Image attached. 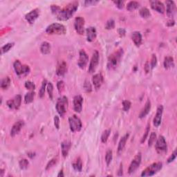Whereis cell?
I'll use <instances>...</instances> for the list:
<instances>
[{
	"label": "cell",
	"mask_w": 177,
	"mask_h": 177,
	"mask_svg": "<svg viewBox=\"0 0 177 177\" xmlns=\"http://www.w3.org/2000/svg\"><path fill=\"white\" fill-rule=\"evenodd\" d=\"M131 105H132V103H131L130 101L129 100H124L123 102V109L125 111H127L130 110V109L131 107Z\"/></svg>",
	"instance_id": "cell-46"
},
{
	"label": "cell",
	"mask_w": 177,
	"mask_h": 177,
	"mask_svg": "<svg viewBox=\"0 0 177 177\" xmlns=\"http://www.w3.org/2000/svg\"><path fill=\"white\" fill-rule=\"evenodd\" d=\"M70 130L73 132H80L82 130V124L81 120L76 115H73L69 118Z\"/></svg>",
	"instance_id": "cell-7"
},
{
	"label": "cell",
	"mask_w": 177,
	"mask_h": 177,
	"mask_svg": "<svg viewBox=\"0 0 177 177\" xmlns=\"http://www.w3.org/2000/svg\"><path fill=\"white\" fill-rule=\"evenodd\" d=\"M35 95H36V93L33 91H31L26 93L24 96V102L26 104H29V103L32 102L34 100Z\"/></svg>",
	"instance_id": "cell-29"
},
{
	"label": "cell",
	"mask_w": 177,
	"mask_h": 177,
	"mask_svg": "<svg viewBox=\"0 0 177 177\" xmlns=\"http://www.w3.org/2000/svg\"><path fill=\"white\" fill-rule=\"evenodd\" d=\"M68 105H69V102H68V98L66 96H62L58 98L55 105V108L61 117H64L67 111Z\"/></svg>",
	"instance_id": "cell-4"
},
{
	"label": "cell",
	"mask_w": 177,
	"mask_h": 177,
	"mask_svg": "<svg viewBox=\"0 0 177 177\" xmlns=\"http://www.w3.org/2000/svg\"><path fill=\"white\" fill-rule=\"evenodd\" d=\"M156 140V134L155 132H152L151 133L150 136H149V138L148 141V146L152 147L153 144L154 143V142Z\"/></svg>",
	"instance_id": "cell-40"
},
{
	"label": "cell",
	"mask_w": 177,
	"mask_h": 177,
	"mask_svg": "<svg viewBox=\"0 0 177 177\" xmlns=\"http://www.w3.org/2000/svg\"><path fill=\"white\" fill-rule=\"evenodd\" d=\"M149 130H150V124L148 123V124H147V127H146V130H145V133H144L143 137H142V138H141V143H143L145 141V140L147 139V136H148V134L149 133Z\"/></svg>",
	"instance_id": "cell-44"
},
{
	"label": "cell",
	"mask_w": 177,
	"mask_h": 177,
	"mask_svg": "<svg viewBox=\"0 0 177 177\" xmlns=\"http://www.w3.org/2000/svg\"><path fill=\"white\" fill-rule=\"evenodd\" d=\"M98 2V1H85L84 3L86 6H91L95 4V3H97Z\"/></svg>",
	"instance_id": "cell-52"
},
{
	"label": "cell",
	"mask_w": 177,
	"mask_h": 177,
	"mask_svg": "<svg viewBox=\"0 0 177 177\" xmlns=\"http://www.w3.org/2000/svg\"><path fill=\"white\" fill-rule=\"evenodd\" d=\"M83 98L80 95H75L73 98V109L77 113H80L82 110Z\"/></svg>",
	"instance_id": "cell-17"
},
{
	"label": "cell",
	"mask_w": 177,
	"mask_h": 177,
	"mask_svg": "<svg viewBox=\"0 0 177 177\" xmlns=\"http://www.w3.org/2000/svg\"><path fill=\"white\" fill-rule=\"evenodd\" d=\"M114 4H115L118 8L120 9H122L125 6V1H113Z\"/></svg>",
	"instance_id": "cell-51"
},
{
	"label": "cell",
	"mask_w": 177,
	"mask_h": 177,
	"mask_svg": "<svg viewBox=\"0 0 177 177\" xmlns=\"http://www.w3.org/2000/svg\"><path fill=\"white\" fill-rule=\"evenodd\" d=\"M68 66L65 61L62 60L58 62L56 68V74L58 76H64L67 72Z\"/></svg>",
	"instance_id": "cell-15"
},
{
	"label": "cell",
	"mask_w": 177,
	"mask_h": 177,
	"mask_svg": "<svg viewBox=\"0 0 177 177\" xmlns=\"http://www.w3.org/2000/svg\"><path fill=\"white\" fill-rule=\"evenodd\" d=\"M19 165H20V168H21L22 169H26L29 165V160H28L27 159H25V158H23V159L20 160Z\"/></svg>",
	"instance_id": "cell-39"
},
{
	"label": "cell",
	"mask_w": 177,
	"mask_h": 177,
	"mask_svg": "<svg viewBox=\"0 0 177 177\" xmlns=\"http://www.w3.org/2000/svg\"><path fill=\"white\" fill-rule=\"evenodd\" d=\"M150 3L151 8H152L153 10H156V12L159 13L163 14L165 13V6L161 1H149Z\"/></svg>",
	"instance_id": "cell-19"
},
{
	"label": "cell",
	"mask_w": 177,
	"mask_h": 177,
	"mask_svg": "<svg viewBox=\"0 0 177 177\" xmlns=\"http://www.w3.org/2000/svg\"><path fill=\"white\" fill-rule=\"evenodd\" d=\"M84 90L87 92V93H90L92 91V86L91 83H90L89 81L86 80L85 82H84Z\"/></svg>",
	"instance_id": "cell-47"
},
{
	"label": "cell",
	"mask_w": 177,
	"mask_h": 177,
	"mask_svg": "<svg viewBox=\"0 0 177 177\" xmlns=\"http://www.w3.org/2000/svg\"><path fill=\"white\" fill-rule=\"evenodd\" d=\"M22 103V96L21 95H17L13 98L8 100L6 102V105L10 109H19Z\"/></svg>",
	"instance_id": "cell-10"
},
{
	"label": "cell",
	"mask_w": 177,
	"mask_h": 177,
	"mask_svg": "<svg viewBox=\"0 0 177 177\" xmlns=\"http://www.w3.org/2000/svg\"><path fill=\"white\" fill-rule=\"evenodd\" d=\"M166 13L167 16L172 17L176 13V7L174 1H166Z\"/></svg>",
	"instance_id": "cell-18"
},
{
	"label": "cell",
	"mask_w": 177,
	"mask_h": 177,
	"mask_svg": "<svg viewBox=\"0 0 177 177\" xmlns=\"http://www.w3.org/2000/svg\"><path fill=\"white\" fill-rule=\"evenodd\" d=\"M72 166L74 168L75 170H76L77 171H81L82 169V162L81 160V158L79 157L77 158V159L76 160V161L74 162L73 164H72Z\"/></svg>",
	"instance_id": "cell-33"
},
{
	"label": "cell",
	"mask_w": 177,
	"mask_h": 177,
	"mask_svg": "<svg viewBox=\"0 0 177 177\" xmlns=\"http://www.w3.org/2000/svg\"><path fill=\"white\" fill-rule=\"evenodd\" d=\"M132 40L134 42V44L137 47H139L142 43V35L141 33L138 31L132 33Z\"/></svg>",
	"instance_id": "cell-26"
},
{
	"label": "cell",
	"mask_w": 177,
	"mask_h": 177,
	"mask_svg": "<svg viewBox=\"0 0 177 177\" xmlns=\"http://www.w3.org/2000/svg\"><path fill=\"white\" fill-rule=\"evenodd\" d=\"M71 142L65 141L61 143V149H62V154L64 158H66L69 154V150L71 149Z\"/></svg>",
	"instance_id": "cell-23"
},
{
	"label": "cell",
	"mask_w": 177,
	"mask_h": 177,
	"mask_svg": "<svg viewBox=\"0 0 177 177\" xmlns=\"http://www.w3.org/2000/svg\"><path fill=\"white\" fill-rule=\"evenodd\" d=\"M92 82L95 89H98L100 88L103 83V76L101 73H96L92 77Z\"/></svg>",
	"instance_id": "cell-22"
},
{
	"label": "cell",
	"mask_w": 177,
	"mask_h": 177,
	"mask_svg": "<svg viewBox=\"0 0 177 177\" xmlns=\"http://www.w3.org/2000/svg\"><path fill=\"white\" fill-rule=\"evenodd\" d=\"M64 173H63V170H60V172H59V174H58V177H60V176H64Z\"/></svg>",
	"instance_id": "cell-56"
},
{
	"label": "cell",
	"mask_w": 177,
	"mask_h": 177,
	"mask_svg": "<svg viewBox=\"0 0 177 177\" xmlns=\"http://www.w3.org/2000/svg\"><path fill=\"white\" fill-rule=\"evenodd\" d=\"M47 89L48 94H49V96L50 98V99L53 100V85L51 82H48L47 83Z\"/></svg>",
	"instance_id": "cell-38"
},
{
	"label": "cell",
	"mask_w": 177,
	"mask_h": 177,
	"mask_svg": "<svg viewBox=\"0 0 177 177\" xmlns=\"http://www.w3.org/2000/svg\"><path fill=\"white\" fill-rule=\"evenodd\" d=\"M163 167V163L160 162L152 163V165H149L147 168H145L142 171V176H151L158 173Z\"/></svg>",
	"instance_id": "cell-5"
},
{
	"label": "cell",
	"mask_w": 177,
	"mask_h": 177,
	"mask_svg": "<svg viewBox=\"0 0 177 177\" xmlns=\"http://www.w3.org/2000/svg\"><path fill=\"white\" fill-rule=\"evenodd\" d=\"M40 14V9L35 8L33 9V10H31V12H29V13L26 15L25 19L29 24H33L35 22V21H36V20L39 17Z\"/></svg>",
	"instance_id": "cell-14"
},
{
	"label": "cell",
	"mask_w": 177,
	"mask_h": 177,
	"mask_svg": "<svg viewBox=\"0 0 177 177\" xmlns=\"http://www.w3.org/2000/svg\"><path fill=\"white\" fill-rule=\"evenodd\" d=\"M123 51L122 49H120L116 51L115 53H112L111 55H109L108 58V62H107V67L109 69H114L117 66L118 64L121 60V59L123 56Z\"/></svg>",
	"instance_id": "cell-2"
},
{
	"label": "cell",
	"mask_w": 177,
	"mask_h": 177,
	"mask_svg": "<svg viewBox=\"0 0 177 177\" xmlns=\"http://www.w3.org/2000/svg\"><path fill=\"white\" fill-rule=\"evenodd\" d=\"M99 59L100 55L98 51H94L93 55H92L91 60L90 61L89 66H88V72L90 73H93L95 71V70L97 69V66L99 64Z\"/></svg>",
	"instance_id": "cell-9"
},
{
	"label": "cell",
	"mask_w": 177,
	"mask_h": 177,
	"mask_svg": "<svg viewBox=\"0 0 177 177\" xmlns=\"http://www.w3.org/2000/svg\"><path fill=\"white\" fill-rule=\"evenodd\" d=\"M66 32V29L63 24L59 23H53L48 26L46 29V33L49 35H64Z\"/></svg>",
	"instance_id": "cell-3"
},
{
	"label": "cell",
	"mask_w": 177,
	"mask_h": 177,
	"mask_svg": "<svg viewBox=\"0 0 177 177\" xmlns=\"http://www.w3.org/2000/svg\"><path fill=\"white\" fill-rule=\"evenodd\" d=\"M111 130H106L102 132V136H101V141L103 143H106L108 141L109 136L110 135Z\"/></svg>",
	"instance_id": "cell-37"
},
{
	"label": "cell",
	"mask_w": 177,
	"mask_h": 177,
	"mask_svg": "<svg viewBox=\"0 0 177 177\" xmlns=\"http://www.w3.org/2000/svg\"><path fill=\"white\" fill-rule=\"evenodd\" d=\"M86 40L88 42H91L95 40L97 37V31L95 27L90 26L86 29Z\"/></svg>",
	"instance_id": "cell-21"
},
{
	"label": "cell",
	"mask_w": 177,
	"mask_h": 177,
	"mask_svg": "<svg viewBox=\"0 0 177 177\" xmlns=\"http://www.w3.org/2000/svg\"><path fill=\"white\" fill-rule=\"evenodd\" d=\"M156 141L155 148H156V152L160 155L165 154L167 151V145L165 138L163 136H159V137L156 138Z\"/></svg>",
	"instance_id": "cell-6"
},
{
	"label": "cell",
	"mask_w": 177,
	"mask_h": 177,
	"mask_svg": "<svg viewBox=\"0 0 177 177\" xmlns=\"http://www.w3.org/2000/svg\"><path fill=\"white\" fill-rule=\"evenodd\" d=\"M51 47L48 42H43L40 46V51L42 54L48 55L51 53Z\"/></svg>",
	"instance_id": "cell-28"
},
{
	"label": "cell",
	"mask_w": 177,
	"mask_h": 177,
	"mask_svg": "<svg viewBox=\"0 0 177 177\" xmlns=\"http://www.w3.org/2000/svg\"><path fill=\"white\" fill-rule=\"evenodd\" d=\"M54 125H55V127H56L57 130H59V129H60V118H59L58 116H55V117H54Z\"/></svg>",
	"instance_id": "cell-50"
},
{
	"label": "cell",
	"mask_w": 177,
	"mask_h": 177,
	"mask_svg": "<svg viewBox=\"0 0 177 177\" xmlns=\"http://www.w3.org/2000/svg\"><path fill=\"white\" fill-rule=\"evenodd\" d=\"M24 126V122L23 121H18L17 122H16L11 128L10 136L12 137H14L17 134H19Z\"/></svg>",
	"instance_id": "cell-20"
},
{
	"label": "cell",
	"mask_w": 177,
	"mask_h": 177,
	"mask_svg": "<svg viewBox=\"0 0 177 177\" xmlns=\"http://www.w3.org/2000/svg\"><path fill=\"white\" fill-rule=\"evenodd\" d=\"M13 67L16 74L17 75H27L30 73V67L28 65L22 64L20 60H15L13 64Z\"/></svg>",
	"instance_id": "cell-8"
},
{
	"label": "cell",
	"mask_w": 177,
	"mask_h": 177,
	"mask_svg": "<svg viewBox=\"0 0 177 177\" xmlns=\"http://www.w3.org/2000/svg\"><path fill=\"white\" fill-rule=\"evenodd\" d=\"M115 27V22L114 20L110 19L107 22L106 25H105V29H107V30H111V29H113Z\"/></svg>",
	"instance_id": "cell-42"
},
{
	"label": "cell",
	"mask_w": 177,
	"mask_h": 177,
	"mask_svg": "<svg viewBox=\"0 0 177 177\" xmlns=\"http://www.w3.org/2000/svg\"><path fill=\"white\" fill-rule=\"evenodd\" d=\"M118 33H119L120 36L123 37V36H125V33H126V31H125L124 29H118Z\"/></svg>",
	"instance_id": "cell-53"
},
{
	"label": "cell",
	"mask_w": 177,
	"mask_h": 177,
	"mask_svg": "<svg viewBox=\"0 0 177 177\" xmlns=\"http://www.w3.org/2000/svg\"><path fill=\"white\" fill-rule=\"evenodd\" d=\"M15 45L14 42H9V43L6 44L5 45H3L2 47L1 48V54H4V53L8 52L13 47V46Z\"/></svg>",
	"instance_id": "cell-34"
},
{
	"label": "cell",
	"mask_w": 177,
	"mask_h": 177,
	"mask_svg": "<svg viewBox=\"0 0 177 177\" xmlns=\"http://www.w3.org/2000/svg\"><path fill=\"white\" fill-rule=\"evenodd\" d=\"M156 64H157V58H156V56L155 54L152 55V60H151V64H150V68L151 69H154L155 66H156Z\"/></svg>",
	"instance_id": "cell-48"
},
{
	"label": "cell",
	"mask_w": 177,
	"mask_h": 177,
	"mask_svg": "<svg viewBox=\"0 0 177 177\" xmlns=\"http://www.w3.org/2000/svg\"><path fill=\"white\" fill-rule=\"evenodd\" d=\"M57 163H58V158H52V159L50 160L47 165V167H46V170H49V169L52 168L53 166H54Z\"/></svg>",
	"instance_id": "cell-41"
},
{
	"label": "cell",
	"mask_w": 177,
	"mask_h": 177,
	"mask_svg": "<svg viewBox=\"0 0 177 177\" xmlns=\"http://www.w3.org/2000/svg\"><path fill=\"white\" fill-rule=\"evenodd\" d=\"M88 62V56L84 50H80L79 53V59L77 61V65L81 69H84L87 65Z\"/></svg>",
	"instance_id": "cell-13"
},
{
	"label": "cell",
	"mask_w": 177,
	"mask_h": 177,
	"mask_svg": "<svg viewBox=\"0 0 177 177\" xmlns=\"http://www.w3.org/2000/svg\"><path fill=\"white\" fill-rule=\"evenodd\" d=\"M163 66H164V68L166 69H171V68L174 67V58L171 56L165 57V59H164Z\"/></svg>",
	"instance_id": "cell-27"
},
{
	"label": "cell",
	"mask_w": 177,
	"mask_h": 177,
	"mask_svg": "<svg viewBox=\"0 0 177 177\" xmlns=\"http://www.w3.org/2000/svg\"><path fill=\"white\" fill-rule=\"evenodd\" d=\"M77 8H78V2L76 1H72L66 5L64 8H61L55 16L57 19L60 21H66L73 15V14L76 12Z\"/></svg>",
	"instance_id": "cell-1"
},
{
	"label": "cell",
	"mask_w": 177,
	"mask_h": 177,
	"mask_svg": "<svg viewBox=\"0 0 177 177\" xmlns=\"http://www.w3.org/2000/svg\"><path fill=\"white\" fill-rule=\"evenodd\" d=\"M129 136H130V134H126L125 136H123V137L121 138V141H120L118 143V153L120 154L121 153L123 152V149H124L125 145H126L127 141L128 140Z\"/></svg>",
	"instance_id": "cell-24"
},
{
	"label": "cell",
	"mask_w": 177,
	"mask_h": 177,
	"mask_svg": "<svg viewBox=\"0 0 177 177\" xmlns=\"http://www.w3.org/2000/svg\"><path fill=\"white\" fill-rule=\"evenodd\" d=\"M140 15H141L143 18H148L151 16V13L149 10L147 8L143 7L139 11Z\"/></svg>",
	"instance_id": "cell-35"
},
{
	"label": "cell",
	"mask_w": 177,
	"mask_h": 177,
	"mask_svg": "<svg viewBox=\"0 0 177 177\" xmlns=\"http://www.w3.org/2000/svg\"><path fill=\"white\" fill-rule=\"evenodd\" d=\"M47 83L48 82L46 79H44V80L42 81L41 88H40V91H39V96H40V98H42L44 96V95H45V91L47 86Z\"/></svg>",
	"instance_id": "cell-32"
},
{
	"label": "cell",
	"mask_w": 177,
	"mask_h": 177,
	"mask_svg": "<svg viewBox=\"0 0 177 177\" xmlns=\"http://www.w3.org/2000/svg\"><path fill=\"white\" fill-rule=\"evenodd\" d=\"M112 158H113V152L111 149L107 151L106 154H105V162H106L107 165L109 166L111 162Z\"/></svg>",
	"instance_id": "cell-36"
},
{
	"label": "cell",
	"mask_w": 177,
	"mask_h": 177,
	"mask_svg": "<svg viewBox=\"0 0 177 177\" xmlns=\"http://www.w3.org/2000/svg\"><path fill=\"white\" fill-rule=\"evenodd\" d=\"M24 86L27 89L30 90V91H34L36 87V84H35L33 82H31V81H26V82H25Z\"/></svg>",
	"instance_id": "cell-43"
},
{
	"label": "cell",
	"mask_w": 177,
	"mask_h": 177,
	"mask_svg": "<svg viewBox=\"0 0 177 177\" xmlns=\"http://www.w3.org/2000/svg\"><path fill=\"white\" fill-rule=\"evenodd\" d=\"M151 107H152V105H151V102L149 100H148L146 102V103H145L144 108L141 110V113L139 114L140 118H145V116L149 113V111H150L151 110Z\"/></svg>",
	"instance_id": "cell-25"
},
{
	"label": "cell",
	"mask_w": 177,
	"mask_h": 177,
	"mask_svg": "<svg viewBox=\"0 0 177 177\" xmlns=\"http://www.w3.org/2000/svg\"><path fill=\"white\" fill-rule=\"evenodd\" d=\"M140 6V3L138 1H131L127 3V10L129 11H132L137 9Z\"/></svg>",
	"instance_id": "cell-31"
},
{
	"label": "cell",
	"mask_w": 177,
	"mask_h": 177,
	"mask_svg": "<svg viewBox=\"0 0 177 177\" xmlns=\"http://www.w3.org/2000/svg\"><path fill=\"white\" fill-rule=\"evenodd\" d=\"M74 28L76 33L79 35L84 33V19L82 17H77L74 20Z\"/></svg>",
	"instance_id": "cell-12"
},
{
	"label": "cell",
	"mask_w": 177,
	"mask_h": 177,
	"mask_svg": "<svg viewBox=\"0 0 177 177\" xmlns=\"http://www.w3.org/2000/svg\"><path fill=\"white\" fill-rule=\"evenodd\" d=\"M163 105H159L157 108V111H156V115L154 116V121H153V123L154 125L156 127H158L160 126V123H161L162 121V116H163Z\"/></svg>",
	"instance_id": "cell-16"
},
{
	"label": "cell",
	"mask_w": 177,
	"mask_h": 177,
	"mask_svg": "<svg viewBox=\"0 0 177 177\" xmlns=\"http://www.w3.org/2000/svg\"><path fill=\"white\" fill-rule=\"evenodd\" d=\"M176 155H177L176 150V149H175V150L174 151V152H173L172 154H171V156H169V157L168 158V159H167V163H171V162L174 161V160L175 159H176Z\"/></svg>",
	"instance_id": "cell-49"
},
{
	"label": "cell",
	"mask_w": 177,
	"mask_h": 177,
	"mask_svg": "<svg viewBox=\"0 0 177 177\" xmlns=\"http://www.w3.org/2000/svg\"><path fill=\"white\" fill-rule=\"evenodd\" d=\"M141 159H142V156L141 153H138L135 156V157L134 158V159L132 160V163H131L130 167L128 169V172L129 174H132L139 167L141 163Z\"/></svg>",
	"instance_id": "cell-11"
},
{
	"label": "cell",
	"mask_w": 177,
	"mask_h": 177,
	"mask_svg": "<svg viewBox=\"0 0 177 177\" xmlns=\"http://www.w3.org/2000/svg\"><path fill=\"white\" fill-rule=\"evenodd\" d=\"M118 175V176H122V175H123V165H122V164H121V166H120Z\"/></svg>",
	"instance_id": "cell-55"
},
{
	"label": "cell",
	"mask_w": 177,
	"mask_h": 177,
	"mask_svg": "<svg viewBox=\"0 0 177 177\" xmlns=\"http://www.w3.org/2000/svg\"><path fill=\"white\" fill-rule=\"evenodd\" d=\"M10 83H11V80H10V77H5L4 78H3L2 80H1V85H0V86H1V88L3 90L7 89V88L10 86Z\"/></svg>",
	"instance_id": "cell-30"
},
{
	"label": "cell",
	"mask_w": 177,
	"mask_h": 177,
	"mask_svg": "<svg viewBox=\"0 0 177 177\" xmlns=\"http://www.w3.org/2000/svg\"><path fill=\"white\" fill-rule=\"evenodd\" d=\"M0 173H1V174H0V176L2 177L3 176V173H4V171H3V169H0Z\"/></svg>",
	"instance_id": "cell-57"
},
{
	"label": "cell",
	"mask_w": 177,
	"mask_h": 177,
	"mask_svg": "<svg viewBox=\"0 0 177 177\" xmlns=\"http://www.w3.org/2000/svg\"><path fill=\"white\" fill-rule=\"evenodd\" d=\"M145 72H146V73H149V71H150V66H149V63L148 62H147L146 64H145Z\"/></svg>",
	"instance_id": "cell-54"
},
{
	"label": "cell",
	"mask_w": 177,
	"mask_h": 177,
	"mask_svg": "<svg viewBox=\"0 0 177 177\" xmlns=\"http://www.w3.org/2000/svg\"><path fill=\"white\" fill-rule=\"evenodd\" d=\"M57 88H58V92L60 93H62L64 90V82L62 80L58 81L57 83Z\"/></svg>",
	"instance_id": "cell-45"
}]
</instances>
